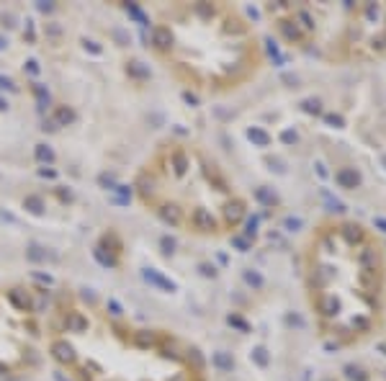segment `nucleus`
I'll return each mask as SVG.
<instances>
[{
	"mask_svg": "<svg viewBox=\"0 0 386 381\" xmlns=\"http://www.w3.org/2000/svg\"><path fill=\"white\" fill-rule=\"evenodd\" d=\"M44 340L72 381H206L201 353L180 335L137 325L70 291L54 299Z\"/></svg>",
	"mask_w": 386,
	"mask_h": 381,
	"instance_id": "nucleus-1",
	"label": "nucleus"
},
{
	"mask_svg": "<svg viewBox=\"0 0 386 381\" xmlns=\"http://www.w3.org/2000/svg\"><path fill=\"white\" fill-rule=\"evenodd\" d=\"M149 49L185 88L229 93L263 65V49L247 18L227 3H170L157 8Z\"/></svg>",
	"mask_w": 386,
	"mask_h": 381,
	"instance_id": "nucleus-2",
	"label": "nucleus"
},
{
	"mask_svg": "<svg viewBox=\"0 0 386 381\" xmlns=\"http://www.w3.org/2000/svg\"><path fill=\"white\" fill-rule=\"evenodd\" d=\"M304 281L317 327L335 342H355L381 322L386 263L381 245L365 227L322 224L304 253Z\"/></svg>",
	"mask_w": 386,
	"mask_h": 381,
	"instance_id": "nucleus-3",
	"label": "nucleus"
},
{
	"mask_svg": "<svg viewBox=\"0 0 386 381\" xmlns=\"http://www.w3.org/2000/svg\"><path fill=\"white\" fill-rule=\"evenodd\" d=\"M139 204L190 237H227L247 217V201L211 152L188 139L160 142L134 175Z\"/></svg>",
	"mask_w": 386,
	"mask_h": 381,
	"instance_id": "nucleus-4",
	"label": "nucleus"
}]
</instances>
